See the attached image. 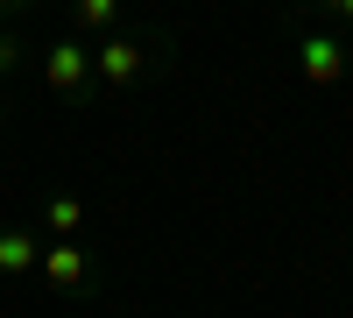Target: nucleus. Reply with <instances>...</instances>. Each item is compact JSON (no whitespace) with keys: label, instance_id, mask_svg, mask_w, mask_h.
Listing matches in <instances>:
<instances>
[{"label":"nucleus","instance_id":"39448f33","mask_svg":"<svg viewBox=\"0 0 353 318\" xmlns=\"http://www.w3.org/2000/svg\"><path fill=\"white\" fill-rule=\"evenodd\" d=\"M36 262H43L36 226H0V276H36Z\"/></svg>","mask_w":353,"mask_h":318},{"label":"nucleus","instance_id":"f257e3e1","mask_svg":"<svg viewBox=\"0 0 353 318\" xmlns=\"http://www.w3.org/2000/svg\"><path fill=\"white\" fill-rule=\"evenodd\" d=\"M156 64H163V43L113 28V36H99V50H92V85H106V92H134Z\"/></svg>","mask_w":353,"mask_h":318},{"label":"nucleus","instance_id":"f8f14e48","mask_svg":"<svg viewBox=\"0 0 353 318\" xmlns=\"http://www.w3.org/2000/svg\"><path fill=\"white\" fill-rule=\"evenodd\" d=\"M0 113H8V106H0Z\"/></svg>","mask_w":353,"mask_h":318},{"label":"nucleus","instance_id":"7ed1b4c3","mask_svg":"<svg viewBox=\"0 0 353 318\" xmlns=\"http://www.w3.org/2000/svg\"><path fill=\"white\" fill-rule=\"evenodd\" d=\"M43 85L57 99H92L99 85H92V43L85 36H57L43 43Z\"/></svg>","mask_w":353,"mask_h":318},{"label":"nucleus","instance_id":"9b49d317","mask_svg":"<svg viewBox=\"0 0 353 318\" xmlns=\"http://www.w3.org/2000/svg\"><path fill=\"white\" fill-rule=\"evenodd\" d=\"M21 8H28V0H0V14H21Z\"/></svg>","mask_w":353,"mask_h":318},{"label":"nucleus","instance_id":"20e7f679","mask_svg":"<svg viewBox=\"0 0 353 318\" xmlns=\"http://www.w3.org/2000/svg\"><path fill=\"white\" fill-rule=\"evenodd\" d=\"M36 276L50 283V290H85V283H92V255H85L78 241H57V248H43Z\"/></svg>","mask_w":353,"mask_h":318},{"label":"nucleus","instance_id":"6e6552de","mask_svg":"<svg viewBox=\"0 0 353 318\" xmlns=\"http://www.w3.org/2000/svg\"><path fill=\"white\" fill-rule=\"evenodd\" d=\"M21 57H28L21 36H14V28H0V78H14V71H21Z\"/></svg>","mask_w":353,"mask_h":318},{"label":"nucleus","instance_id":"0eeeda50","mask_svg":"<svg viewBox=\"0 0 353 318\" xmlns=\"http://www.w3.org/2000/svg\"><path fill=\"white\" fill-rule=\"evenodd\" d=\"M43 226H50V234H78V226H85V198H71V191H57V198H43Z\"/></svg>","mask_w":353,"mask_h":318},{"label":"nucleus","instance_id":"1a4fd4ad","mask_svg":"<svg viewBox=\"0 0 353 318\" xmlns=\"http://www.w3.org/2000/svg\"><path fill=\"white\" fill-rule=\"evenodd\" d=\"M339 21H346V36H353V0H339Z\"/></svg>","mask_w":353,"mask_h":318},{"label":"nucleus","instance_id":"f03ea898","mask_svg":"<svg viewBox=\"0 0 353 318\" xmlns=\"http://www.w3.org/2000/svg\"><path fill=\"white\" fill-rule=\"evenodd\" d=\"M297 71H304V85H346V71H353V43L339 36V28H297Z\"/></svg>","mask_w":353,"mask_h":318},{"label":"nucleus","instance_id":"9d476101","mask_svg":"<svg viewBox=\"0 0 353 318\" xmlns=\"http://www.w3.org/2000/svg\"><path fill=\"white\" fill-rule=\"evenodd\" d=\"M304 8H325V14H339V0H304Z\"/></svg>","mask_w":353,"mask_h":318},{"label":"nucleus","instance_id":"423d86ee","mask_svg":"<svg viewBox=\"0 0 353 318\" xmlns=\"http://www.w3.org/2000/svg\"><path fill=\"white\" fill-rule=\"evenodd\" d=\"M71 21H78V36H113L121 28V0H71Z\"/></svg>","mask_w":353,"mask_h":318}]
</instances>
